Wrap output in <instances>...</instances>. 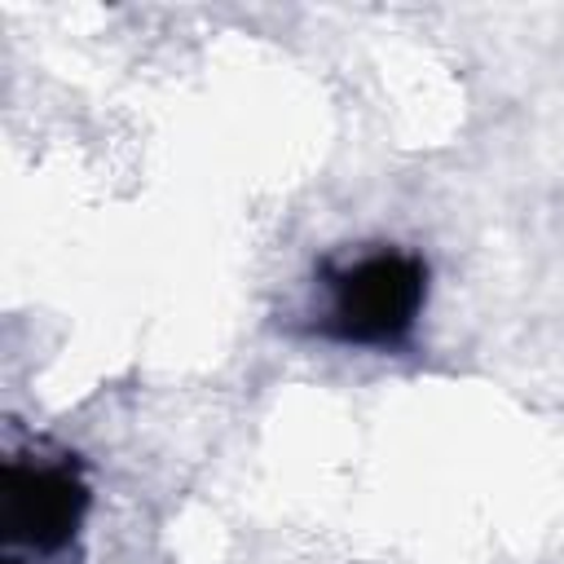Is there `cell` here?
<instances>
[{
  "label": "cell",
  "instance_id": "cell-1",
  "mask_svg": "<svg viewBox=\"0 0 564 564\" xmlns=\"http://www.w3.org/2000/svg\"><path fill=\"white\" fill-rule=\"evenodd\" d=\"M427 304V260L414 251H366L326 269V313L317 330L352 348H397Z\"/></svg>",
  "mask_w": 564,
  "mask_h": 564
},
{
  "label": "cell",
  "instance_id": "cell-2",
  "mask_svg": "<svg viewBox=\"0 0 564 564\" xmlns=\"http://www.w3.org/2000/svg\"><path fill=\"white\" fill-rule=\"evenodd\" d=\"M88 511V489L70 467H26L4 471V524L18 542L35 551H57L75 538Z\"/></svg>",
  "mask_w": 564,
  "mask_h": 564
}]
</instances>
